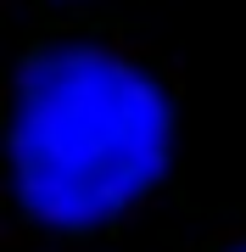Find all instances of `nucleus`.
<instances>
[{"instance_id":"nucleus-1","label":"nucleus","mask_w":246,"mask_h":252,"mask_svg":"<svg viewBox=\"0 0 246 252\" xmlns=\"http://www.w3.org/2000/svg\"><path fill=\"white\" fill-rule=\"evenodd\" d=\"M168 162V101L107 51H45L17 73L11 174L51 224H95L135 202Z\"/></svg>"}]
</instances>
